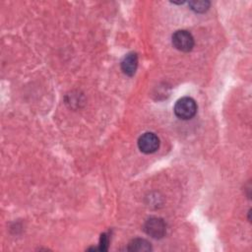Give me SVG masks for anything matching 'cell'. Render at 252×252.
<instances>
[{"mask_svg": "<svg viewBox=\"0 0 252 252\" xmlns=\"http://www.w3.org/2000/svg\"><path fill=\"white\" fill-rule=\"evenodd\" d=\"M128 250H130V251H139V252L151 251L152 246H151L150 242L147 241L146 239L135 238L128 244Z\"/></svg>", "mask_w": 252, "mask_h": 252, "instance_id": "6", "label": "cell"}, {"mask_svg": "<svg viewBox=\"0 0 252 252\" xmlns=\"http://www.w3.org/2000/svg\"><path fill=\"white\" fill-rule=\"evenodd\" d=\"M145 232L153 238H161L165 234V223L160 218L152 217L144 223Z\"/></svg>", "mask_w": 252, "mask_h": 252, "instance_id": "3", "label": "cell"}, {"mask_svg": "<svg viewBox=\"0 0 252 252\" xmlns=\"http://www.w3.org/2000/svg\"><path fill=\"white\" fill-rule=\"evenodd\" d=\"M108 244H109V238L108 235L106 233H102L100 235V239H99V246H98V250L99 251H106L108 248Z\"/></svg>", "mask_w": 252, "mask_h": 252, "instance_id": "8", "label": "cell"}, {"mask_svg": "<svg viewBox=\"0 0 252 252\" xmlns=\"http://www.w3.org/2000/svg\"><path fill=\"white\" fill-rule=\"evenodd\" d=\"M197 112V104L195 100L189 96L179 98L174 105L175 115L183 120L191 119Z\"/></svg>", "mask_w": 252, "mask_h": 252, "instance_id": "1", "label": "cell"}, {"mask_svg": "<svg viewBox=\"0 0 252 252\" xmlns=\"http://www.w3.org/2000/svg\"><path fill=\"white\" fill-rule=\"evenodd\" d=\"M189 6L196 13H203L209 9L210 2H208V1H190Z\"/></svg>", "mask_w": 252, "mask_h": 252, "instance_id": "7", "label": "cell"}, {"mask_svg": "<svg viewBox=\"0 0 252 252\" xmlns=\"http://www.w3.org/2000/svg\"><path fill=\"white\" fill-rule=\"evenodd\" d=\"M139 150L144 154H153L159 147V139L155 133L147 132L138 139Z\"/></svg>", "mask_w": 252, "mask_h": 252, "instance_id": "4", "label": "cell"}, {"mask_svg": "<svg viewBox=\"0 0 252 252\" xmlns=\"http://www.w3.org/2000/svg\"><path fill=\"white\" fill-rule=\"evenodd\" d=\"M172 44L182 52H189L194 46V38L189 32L179 30L172 34Z\"/></svg>", "mask_w": 252, "mask_h": 252, "instance_id": "2", "label": "cell"}, {"mask_svg": "<svg viewBox=\"0 0 252 252\" xmlns=\"http://www.w3.org/2000/svg\"><path fill=\"white\" fill-rule=\"evenodd\" d=\"M138 67V56L136 53H128L121 61V69L123 73L129 77H132Z\"/></svg>", "mask_w": 252, "mask_h": 252, "instance_id": "5", "label": "cell"}]
</instances>
